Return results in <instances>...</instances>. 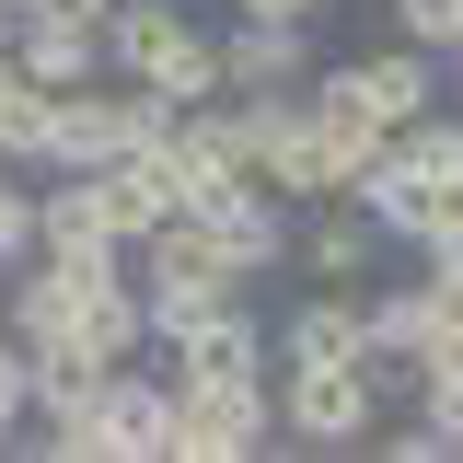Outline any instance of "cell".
<instances>
[{"label":"cell","mask_w":463,"mask_h":463,"mask_svg":"<svg viewBox=\"0 0 463 463\" xmlns=\"http://www.w3.org/2000/svg\"><path fill=\"white\" fill-rule=\"evenodd\" d=\"M279 417H289V440H313V452H359L383 429V371L371 359H289Z\"/></svg>","instance_id":"1"},{"label":"cell","mask_w":463,"mask_h":463,"mask_svg":"<svg viewBox=\"0 0 463 463\" xmlns=\"http://www.w3.org/2000/svg\"><path fill=\"white\" fill-rule=\"evenodd\" d=\"M279 440V383H174V463H255Z\"/></svg>","instance_id":"2"},{"label":"cell","mask_w":463,"mask_h":463,"mask_svg":"<svg viewBox=\"0 0 463 463\" xmlns=\"http://www.w3.org/2000/svg\"><path fill=\"white\" fill-rule=\"evenodd\" d=\"M12 70H35L47 93L105 81V0H24V24H12Z\"/></svg>","instance_id":"3"},{"label":"cell","mask_w":463,"mask_h":463,"mask_svg":"<svg viewBox=\"0 0 463 463\" xmlns=\"http://www.w3.org/2000/svg\"><path fill=\"white\" fill-rule=\"evenodd\" d=\"M163 174L185 209H221L232 185H243V116L209 93V105H174V139H163Z\"/></svg>","instance_id":"4"},{"label":"cell","mask_w":463,"mask_h":463,"mask_svg":"<svg viewBox=\"0 0 463 463\" xmlns=\"http://www.w3.org/2000/svg\"><path fill=\"white\" fill-rule=\"evenodd\" d=\"M197 232H209V255H221L232 279H255V267H289V209H279V185H232L221 209H197Z\"/></svg>","instance_id":"5"},{"label":"cell","mask_w":463,"mask_h":463,"mask_svg":"<svg viewBox=\"0 0 463 463\" xmlns=\"http://www.w3.org/2000/svg\"><path fill=\"white\" fill-rule=\"evenodd\" d=\"M35 255H70V267L105 255V267H128V232L105 221V185L93 174H58L47 197H35Z\"/></svg>","instance_id":"6"},{"label":"cell","mask_w":463,"mask_h":463,"mask_svg":"<svg viewBox=\"0 0 463 463\" xmlns=\"http://www.w3.org/2000/svg\"><path fill=\"white\" fill-rule=\"evenodd\" d=\"M163 347H185V383H267V325L243 313V301H221V313H197L185 336H163Z\"/></svg>","instance_id":"7"},{"label":"cell","mask_w":463,"mask_h":463,"mask_svg":"<svg viewBox=\"0 0 463 463\" xmlns=\"http://www.w3.org/2000/svg\"><path fill=\"white\" fill-rule=\"evenodd\" d=\"M313 81V47H301V24H232L221 35V93H301Z\"/></svg>","instance_id":"8"},{"label":"cell","mask_w":463,"mask_h":463,"mask_svg":"<svg viewBox=\"0 0 463 463\" xmlns=\"http://www.w3.org/2000/svg\"><path fill=\"white\" fill-rule=\"evenodd\" d=\"M93 185H105V221L128 232V243H151V232L185 209L174 174H163V151H116V163H93Z\"/></svg>","instance_id":"9"},{"label":"cell","mask_w":463,"mask_h":463,"mask_svg":"<svg viewBox=\"0 0 463 463\" xmlns=\"http://www.w3.org/2000/svg\"><path fill=\"white\" fill-rule=\"evenodd\" d=\"M116 151H128L116 139V81H70L58 93V128H47V174H93Z\"/></svg>","instance_id":"10"},{"label":"cell","mask_w":463,"mask_h":463,"mask_svg":"<svg viewBox=\"0 0 463 463\" xmlns=\"http://www.w3.org/2000/svg\"><path fill=\"white\" fill-rule=\"evenodd\" d=\"M359 325H371V371H417L440 336V289H383V301H359Z\"/></svg>","instance_id":"11"},{"label":"cell","mask_w":463,"mask_h":463,"mask_svg":"<svg viewBox=\"0 0 463 463\" xmlns=\"http://www.w3.org/2000/svg\"><path fill=\"white\" fill-rule=\"evenodd\" d=\"M289 255H301V267H313V279H325V289H347V279H359V267H371V255H383V221H371V209L347 197V209H325V221L301 232Z\"/></svg>","instance_id":"12"},{"label":"cell","mask_w":463,"mask_h":463,"mask_svg":"<svg viewBox=\"0 0 463 463\" xmlns=\"http://www.w3.org/2000/svg\"><path fill=\"white\" fill-rule=\"evenodd\" d=\"M47 128H58V93L0 58V163H47Z\"/></svg>","instance_id":"13"},{"label":"cell","mask_w":463,"mask_h":463,"mask_svg":"<svg viewBox=\"0 0 463 463\" xmlns=\"http://www.w3.org/2000/svg\"><path fill=\"white\" fill-rule=\"evenodd\" d=\"M139 81H151V93H174V105H209V93H221V35L174 24V35H163V58H151Z\"/></svg>","instance_id":"14"},{"label":"cell","mask_w":463,"mask_h":463,"mask_svg":"<svg viewBox=\"0 0 463 463\" xmlns=\"http://www.w3.org/2000/svg\"><path fill=\"white\" fill-rule=\"evenodd\" d=\"M279 347L289 359H371V325H359V301H301Z\"/></svg>","instance_id":"15"},{"label":"cell","mask_w":463,"mask_h":463,"mask_svg":"<svg viewBox=\"0 0 463 463\" xmlns=\"http://www.w3.org/2000/svg\"><path fill=\"white\" fill-rule=\"evenodd\" d=\"M394 35L429 47V58H452L463 47V0H394Z\"/></svg>","instance_id":"16"},{"label":"cell","mask_w":463,"mask_h":463,"mask_svg":"<svg viewBox=\"0 0 463 463\" xmlns=\"http://www.w3.org/2000/svg\"><path fill=\"white\" fill-rule=\"evenodd\" d=\"M12 255H35V185H12V163H0V267Z\"/></svg>","instance_id":"17"},{"label":"cell","mask_w":463,"mask_h":463,"mask_svg":"<svg viewBox=\"0 0 463 463\" xmlns=\"http://www.w3.org/2000/svg\"><path fill=\"white\" fill-rule=\"evenodd\" d=\"M383 452H394V463H440V452H452V440H440V429H429V417H417V429H394V440H383Z\"/></svg>","instance_id":"18"},{"label":"cell","mask_w":463,"mask_h":463,"mask_svg":"<svg viewBox=\"0 0 463 463\" xmlns=\"http://www.w3.org/2000/svg\"><path fill=\"white\" fill-rule=\"evenodd\" d=\"M243 12H255V24H313L325 0H243Z\"/></svg>","instance_id":"19"},{"label":"cell","mask_w":463,"mask_h":463,"mask_svg":"<svg viewBox=\"0 0 463 463\" xmlns=\"http://www.w3.org/2000/svg\"><path fill=\"white\" fill-rule=\"evenodd\" d=\"M12 24H24V12H12V0H0V58H12Z\"/></svg>","instance_id":"20"},{"label":"cell","mask_w":463,"mask_h":463,"mask_svg":"<svg viewBox=\"0 0 463 463\" xmlns=\"http://www.w3.org/2000/svg\"><path fill=\"white\" fill-rule=\"evenodd\" d=\"M440 325H463V301H452V313H440Z\"/></svg>","instance_id":"21"},{"label":"cell","mask_w":463,"mask_h":463,"mask_svg":"<svg viewBox=\"0 0 463 463\" xmlns=\"http://www.w3.org/2000/svg\"><path fill=\"white\" fill-rule=\"evenodd\" d=\"M12 12H24V0H12Z\"/></svg>","instance_id":"22"}]
</instances>
